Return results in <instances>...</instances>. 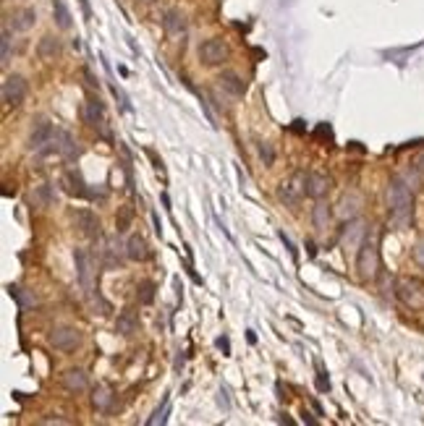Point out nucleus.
Returning <instances> with one entry per match:
<instances>
[{
  "label": "nucleus",
  "instance_id": "nucleus-12",
  "mask_svg": "<svg viewBox=\"0 0 424 426\" xmlns=\"http://www.w3.org/2000/svg\"><path fill=\"white\" fill-rule=\"evenodd\" d=\"M74 220H77V228L87 235V238H100V235H102L97 214L92 212V210H79V212L74 214Z\"/></svg>",
  "mask_w": 424,
  "mask_h": 426
},
{
  "label": "nucleus",
  "instance_id": "nucleus-25",
  "mask_svg": "<svg viewBox=\"0 0 424 426\" xmlns=\"http://www.w3.org/2000/svg\"><path fill=\"white\" fill-rule=\"evenodd\" d=\"M53 16H55V24L61 26V29H71V11H68V6H65L63 0H53Z\"/></svg>",
  "mask_w": 424,
  "mask_h": 426
},
{
  "label": "nucleus",
  "instance_id": "nucleus-5",
  "mask_svg": "<svg viewBox=\"0 0 424 426\" xmlns=\"http://www.w3.org/2000/svg\"><path fill=\"white\" fill-rule=\"evenodd\" d=\"M230 58V50L228 45L223 42L220 37H210V40H205V42L199 45V61L205 65H223L226 61Z\"/></svg>",
  "mask_w": 424,
  "mask_h": 426
},
{
  "label": "nucleus",
  "instance_id": "nucleus-19",
  "mask_svg": "<svg viewBox=\"0 0 424 426\" xmlns=\"http://www.w3.org/2000/svg\"><path fill=\"white\" fill-rule=\"evenodd\" d=\"M34 24H37V11L34 8H19V11H13L11 26L16 32H29Z\"/></svg>",
  "mask_w": 424,
  "mask_h": 426
},
{
  "label": "nucleus",
  "instance_id": "nucleus-32",
  "mask_svg": "<svg viewBox=\"0 0 424 426\" xmlns=\"http://www.w3.org/2000/svg\"><path fill=\"white\" fill-rule=\"evenodd\" d=\"M131 217H134V212H131V207H123V210H120V214H118V233H123V230H129Z\"/></svg>",
  "mask_w": 424,
  "mask_h": 426
},
{
  "label": "nucleus",
  "instance_id": "nucleus-9",
  "mask_svg": "<svg viewBox=\"0 0 424 426\" xmlns=\"http://www.w3.org/2000/svg\"><path fill=\"white\" fill-rule=\"evenodd\" d=\"M50 342H53L58 351L71 353L81 345V335H79L77 327H55V330L50 332Z\"/></svg>",
  "mask_w": 424,
  "mask_h": 426
},
{
  "label": "nucleus",
  "instance_id": "nucleus-7",
  "mask_svg": "<svg viewBox=\"0 0 424 426\" xmlns=\"http://www.w3.org/2000/svg\"><path fill=\"white\" fill-rule=\"evenodd\" d=\"M74 262H77V277L79 285L84 290L87 299H95V283H92V259L84 248H74Z\"/></svg>",
  "mask_w": 424,
  "mask_h": 426
},
{
  "label": "nucleus",
  "instance_id": "nucleus-15",
  "mask_svg": "<svg viewBox=\"0 0 424 426\" xmlns=\"http://www.w3.org/2000/svg\"><path fill=\"white\" fill-rule=\"evenodd\" d=\"M55 150H58V155L65 157V160H77L79 157L77 139L71 136L68 131H58V136H55Z\"/></svg>",
  "mask_w": 424,
  "mask_h": 426
},
{
  "label": "nucleus",
  "instance_id": "nucleus-23",
  "mask_svg": "<svg viewBox=\"0 0 424 426\" xmlns=\"http://www.w3.org/2000/svg\"><path fill=\"white\" fill-rule=\"evenodd\" d=\"M330 217H333V212H330V204H327L325 199H317L315 210H312V223H315L317 230H327Z\"/></svg>",
  "mask_w": 424,
  "mask_h": 426
},
{
  "label": "nucleus",
  "instance_id": "nucleus-37",
  "mask_svg": "<svg viewBox=\"0 0 424 426\" xmlns=\"http://www.w3.org/2000/svg\"><path fill=\"white\" fill-rule=\"evenodd\" d=\"M40 424H68L65 418H61V416H55V418H42Z\"/></svg>",
  "mask_w": 424,
  "mask_h": 426
},
{
  "label": "nucleus",
  "instance_id": "nucleus-17",
  "mask_svg": "<svg viewBox=\"0 0 424 426\" xmlns=\"http://www.w3.org/2000/svg\"><path fill=\"white\" fill-rule=\"evenodd\" d=\"M61 50H63V45H61V40L53 37V34H45L42 40L37 42V55H40V61H53V58L61 55Z\"/></svg>",
  "mask_w": 424,
  "mask_h": 426
},
{
  "label": "nucleus",
  "instance_id": "nucleus-20",
  "mask_svg": "<svg viewBox=\"0 0 424 426\" xmlns=\"http://www.w3.org/2000/svg\"><path fill=\"white\" fill-rule=\"evenodd\" d=\"M136 330H139V320H136V314H134L131 309H123L118 314V320H116V332L123 335V338H131Z\"/></svg>",
  "mask_w": 424,
  "mask_h": 426
},
{
  "label": "nucleus",
  "instance_id": "nucleus-6",
  "mask_svg": "<svg viewBox=\"0 0 424 426\" xmlns=\"http://www.w3.org/2000/svg\"><path fill=\"white\" fill-rule=\"evenodd\" d=\"M3 102L8 107H19L26 100V92H29V84H26V79L19 74L13 76H6V81H3Z\"/></svg>",
  "mask_w": 424,
  "mask_h": 426
},
{
  "label": "nucleus",
  "instance_id": "nucleus-24",
  "mask_svg": "<svg viewBox=\"0 0 424 426\" xmlns=\"http://www.w3.org/2000/svg\"><path fill=\"white\" fill-rule=\"evenodd\" d=\"M92 403H95V408L97 411H110V405H113V393H110L105 384H97L95 390H92Z\"/></svg>",
  "mask_w": 424,
  "mask_h": 426
},
{
  "label": "nucleus",
  "instance_id": "nucleus-18",
  "mask_svg": "<svg viewBox=\"0 0 424 426\" xmlns=\"http://www.w3.org/2000/svg\"><path fill=\"white\" fill-rule=\"evenodd\" d=\"M123 254H126V246L116 244V238H108V241H105V248H102V265L108 267V269H113V267L120 265Z\"/></svg>",
  "mask_w": 424,
  "mask_h": 426
},
{
  "label": "nucleus",
  "instance_id": "nucleus-28",
  "mask_svg": "<svg viewBox=\"0 0 424 426\" xmlns=\"http://www.w3.org/2000/svg\"><path fill=\"white\" fill-rule=\"evenodd\" d=\"M11 42H13L11 26H3V40H0V47H3V53H0V63L3 65L11 63Z\"/></svg>",
  "mask_w": 424,
  "mask_h": 426
},
{
  "label": "nucleus",
  "instance_id": "nucleus-4",
  "mask_svg": "<svg viewBox=\"0 0 424 426\" xmlns=\"http://www.w3.org/2000/svg\"><path fill=\"white\" fill-rule=\"evenodd\" d=\"M306 196V173H294L291 178H285L278 189V199L285 207H296Z\"/></svg>",
  "mask_w": 424,
  "mask_h": 426
},
{
  "label": "nucleus",
  "instance_id": "nucleus-21",
  "mask_svg": "<svg viewBox=\"0 0 424 426\" xmlns=\"http://www.w3.org/2000/svg\"><path fill=\"white\" fill-rule=\"evenodd\" d=\"M218 81H220V86H223L226 92H230L233 97H241L246 92V84H244V79H241L236 71H223Z\"/></svg>",
  "mask_w": 424,
  "mask_h": 426
},
{
  "label": "nucleus",
  "instance_id": "nucleus-14",
  "mask_svg": "<svg viewBox=\"0 0 424 426\" xmlns=\"http://www.w3.org/2000/svg\"><path fill=\"white\" fill-rule=\"evenodd\" d=\"M63 186H65V191L71 194V196H79V199H92V196H95V194L87 189V183L81 181V175H79V173H74V171H68L63 175Z\"/></svg>",
  "mask_w": 424,
  "mask_h": 426
},
{
  "label": "nucleus",
  "instance_id": "nucleus-30",
  "mask_svg": "<svg viewBox=\"0 0 424 426\" xmlns=\"http://www.w3.org/2000/svg\"><path fill=\"white\" fill-rule=\"evenodd\" d=\"M168 411H171V397H163V405L155 411V416L147 421L150 426H157V424H165L168 421Z\"/></svg>",
  "mask_w": 424,
  "mask_h": 426
},
{
  "label": "nucleus",
  "instance_id": "nucleus-34",
  "mask_svg": "<svg viewBox=\"0 0 424 426\" xmlns=\"http://www.w3.org/2000/svg\"><path fill=\"white\" fill-rule=\"evenodd\" d=\"M414 259H416V265L424 267V238L416 241V246H414Z\"/></svg>",
  "mask_w": 424,
  "mask_h": 426
},
{
  "label": "nucleus",
  "instance_id": "nucleus-3",
  "mask_svg": "<svg viewBox=\"0 0 424 426\" xmlns=\"http://www.w3.org/2000/svg\"><path fill=\"white\" fill-rule=\"evenodd\" d=\"M55 136H58V131L50 120H37L32 128V134H29V141H26V147L34 152V155H50V152H58L55 150Z\"/></svg>",
  "mask_w": 424,
  "mask_h": 426
},
{
  "label": "nucleus",
  "instance_id": "nucleus-27",
  "mask_svg": "<svg viewBox=\"0 0 424 426\" xmlns=\"http://www.w3.org/2000/svg\"><path fill=\"white\" fill-rule=\"evenodd\" d=\"M136 299H139L141 306H150L155 301V283L152 280H141L139 288H136Z\"/></svg>",
  "mask_w": 424,
  "mask_h": 426
},
{
  "label": "nucleus",
  "instance_id": "nucleus-29",
  "mask_svg": "<svg viewBox=\"0 0 424 426\" xmlns=\"http://www.w3.org/2000/svg\"><path fill=\"white\" fill-rule=\"evenodd\" d=\"M340 212H343V217H354V214L359 212V196L356 194H346L343 196V202H340Z\"/></svg>",
  "mask_w": 424,
  "mask_h": 426
},
{
  "label": "nucleus",
  "instance_id": "nucleus-22",
  "mask_svg": "<svg viewBox=\"0 0 424 426\" xmlns=\"http://www.w3.org/2000/svg\"><path fill=\"white\" fill-rule=\"evenodd\" d=\"M126 256H129L131 262H144V259L150 256L147 241H144L141 235H131L129 241H126Z\"/></svg>",
  "mask_w": 424,
  "mask_h": 426
},
{
  "label": "nucleus",
  "instance_id": "nucleus-33",
  "mask_svg": "<svg viewBox=\"0 0 424 426\" xmlns=\"http://www.w3.org/2000/svg\"><path fill=\"white\" fill-rule=\"evenodd\" d=\"M411 173H414V175H416V181L424 183V152H422V155H416V160H414Z\"/></svg>",
  "mask_w": 424,
  "mask_h": 426
},
{
  "label": "nucleus",
  "instance_id": "nucleus-11",
  "mask_svg": "<svg viewBox=\"0 0 424 426\" xmlns=\"http://www.w3.org/2000/svg\"><path fill=\"white\" fill-rule=\"evenodd\" d=\"M84 123L92 128H102L105 126V105H102V100L95 95L87 97V102H84Z\"/></svg>",
  "mask_w": 424,
  "mask_h": 426
},
{
  "label": "nucleus",
  "instance_id": "nucleus-8",
  "mask_svg": "<svg viewBox=\"0 0 424 426\" xmlns=\"http://www.w3.org/2000/svg\"><path fill=\"white\" fill-rule=\"evenodd\" d=\"M160 24L168 37H184L189 32V19L181 8H165L163 16H160Z\"/></svg>",
  "mask_w": 424,
  "mask_h": 426
},
{
  "label": "nucleus",
  "instance_id": "nucleus-2",
  "mask_svg": "<svg viewBox=\"0 0 424 426\" xmlns=\"http://www.w3.org/2000/svg\"><path fill=\"white\" fill-rule=\"evenodd\" d=\"M356 269H359L361 280H375L380 272V251H377V241L364 235L359 244V256H356Z\"/></svg>",
  "mask_w": 424,
  "mask_h": 426
},
{
  "label": "nucleus",
  "instance_id": "nucleus-36",
  "mask_svg": "<svg viewBox=\"0 0 424 426\" xmlns=\"http://www.w3.org/2000/svg\"><path fill=\"white\" fill-rule=\"evenodd\" d=\"M218 348L226 353V356H230V340H228V338H218Z\"/></svg>",
  "mask_w": 424,
  "mask_h": 426
},
{
  "label": "nucleus",
  "instance_id": "nucleus-38",
  "mask_svg": "<svg viewBox=\"0 0 424 426\" xmlns=\"http://www.w3.org/2000/svg\"><path fill=\"white\" fill-rule=\"evenodd\" d=\"M144 3H155V0H144Z\"/></svg>",
  "mask_w": 424,
  "mask_h": 426
},
{
  "label": "nucleus",
  "instance_id": "nucleus-26",
  "mask_svg": "<svg viewBox=\"0 0 424 426\" xmlns=\"http://www.w3.org/2000/svg\"><path fill=\"white\" fill-rule=\"evenodd\" d=\"M53 202H55L53 183H42V186H37V191H34V204H37V207H50Z\"/></svg>",
  "mask_w": 424,
  "mask_h": 426
},
{
  "label": "nucleus",
  "instance_id": "nucleus-13",
  "mask_svg": "<svg viewBox=\"0 0 424 426\" xmlns=\"http://www.w3.org/2000/svg\"><path fill=\"white\" fill-rule=\"evenodd\" d=\"M327 191H330V178L322 175V173H309L306 175V194L312 199H325Z\"/></svg>",
  "mask_w": 424,
  "mask_h": 426
},
{
  "label": "nucleus",
  "instance_id": "nucleus-31",
  "mask_svg": "<svg viewBox=\"0 0 424 426\" xmlns=\"http://www.w3.org/2000/svg\"><path fill=\"white\" fill-rule=\"evenodd\" d=\"M257 155H260V160L265 165H272L275 162V150H272L270 141H257Z\"/></svg>",
  "mask_w": 424,
  "mask_h": 426
},
{
  "label": "nucleus",
  "instance_id": "nucleus-1",
  "mask_svg": "<svg viewBox=\"0 0 424 426\" xmlns=\"http://www.w3.org/2000/svg\"><path fill=\"white\" fill-rule=\"evenodd\" d=\"M388 207H391V225L395 230L409 228L414 217V191L403 178H393L388 186Z\"/></svg>",
  "mask_w": 424,
  "mask_h": 426
},
{
  "label": "nucleus",
  "instance_id": "nucleus-35",
  "mask_svg": "<svg viewBox=\"0 0 424 426\" xmlns=\"http://www.w3.org/2000/svg\"><path fill=\"white\" fill-rule=\"evenodd\" d=\"M317 387H320L322 393H327V390H330V379H327L325 374H320V377H317Z\"/></svg>",
  "mask_w": 424,
  "mask_h": 426
},
{
  "label": "nucleus",
  "instance_id": "nucleus-10",
  "mask_svg": "<svg viewBox=\"0 0 424 426\" xmlns=\"http://www.w3.org/2000/svg\"><path fill=\"white\" fill-rule=\"evenodd\" d=\"M398 299L406 303V306H422L424 303V290H422V283L414 280V277H401L398 280Z\"/></svg>",
  "mask_w": 424,
  "mask_h": 426
},
{
  "label": "nucleus",
  "instance_id": "nucleus-16",
  "mask_svg": "<svg viewBox=\"0 0 424 426\" xmlns=\"http://www.w3.org/2000/svg\"><path fill=\"white\" fill-rule=\"evenodd\" d=\"M63 387L68 390V393H84L89 387V377L84 369H68V372L63 374Z\"/></svg>",
  "mask_w": 424,
  "mask_h": 426
}]
</instances>
